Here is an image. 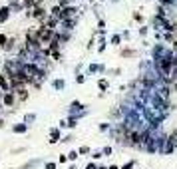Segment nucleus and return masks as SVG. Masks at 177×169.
<instances>
[{
	"mask_svg": "<svg viewBox=\"0 0 177 169\" xmlns=\"http://www.w3.org/2000/svg\"><path fill=\"white\" fill-rule=\"evenodd\" d=\"M175 48H177V42H175Z\"/></svg>",
	"mask_w": 177,
	"mask_h": 169,
	"instance_id": "nucleus-1",
	"label": "nucleus"
}]
</instances>
